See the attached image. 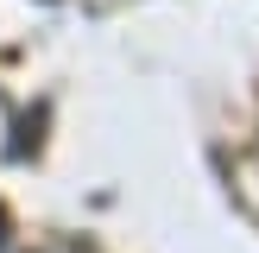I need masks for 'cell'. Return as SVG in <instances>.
I'll return each instance as SVG.
<instances>
[{
	"label": "cell",
	"instance_id": "1",
	"mask_svg": "<svg viewBox=\"0 0 259 253\" xmlns=\"http://www.w3.org/2000/svg\"><path fill=\"white\" fill-rule=\"evenodd\" d=\"M0 247H7V209H0Z\"/></svg>",
	"mask_w": 259,
	"mask_h": 253
}]
</instances>
